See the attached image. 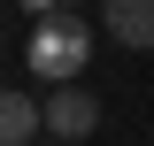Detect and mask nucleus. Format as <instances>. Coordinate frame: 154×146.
<instances>
[{
	"instance_id": "f257e3e1",
	"label": "nucleus",
	"mask_w": 154,
	"mask_h": 146,
	"mask_svg": "<svg viewBox=\"0 0 154 146\" xmlns=\"http://www.w3.org/2000/svg\"><path fill=\"white\" fill-rule=\"evenodd\" d=\"M85 54H93V31H85V23H69V16H38V31H31V69L46 77V85H77Z\"/></svg>"
},
{
	"instance_id": "f03ea898",
	"label": "nucleus",
	"mask_w": 154,
	"mask_h": 146,
	"mask_svg": "<svg viewBox=\"0 0 154 146\" xmlns=\"http://www.w3.org/2000/svg\"><path fill=\"white\" fill-rule=\"evenodd\" d=\"M38 108H46V131H54V138H69V146L100 131V100H93L85 85H46V100H38Z\"/></svg>"
},
{
	"instance_id": "7ed1b4c3",
	"label": "nucleus",
	"mask_w": 154,
	"mask_h": 146,
	"mask_svg": "<svg viewBox=\"0 0 154 146\" xmlns=\"http://www.w3.org/2000/svg\"><path fill=\"white\" fill-rule=\"evenodd\" d=\"M100 23H108V38H116V46L154 54V0H100Z\"/></svg>"
},
{
	"instance_id": "20e7f679",
	"label": "nucleus",
	"mask_w": 154,
	"mask_h": 146,
	"mask_svg": "<svg viewBox=\"0 0 154 146\" xmlns=\"http://www.w3.org/2000/svg\"><path fill=\"white\" fill-rule=\"evenodd\" d=\"M38 131H46V108L23 85H0V146H31Z\"/></svg>"
},
{
	"instance_id": "39448f33",
	"label": "nucleus",
	"mask_w": 154,
	"mask_h": 146,
	"mask_svg": "<svg viewBox=\"0 0 154 146\" xmlns=\"http://www.w3.org/2000/svg\"><path fill=\"white\" fill-rule=\"evenodd\" d=\"M23 8H31V16H54V0H23Z\"/></svg>"
}]
</instances>
